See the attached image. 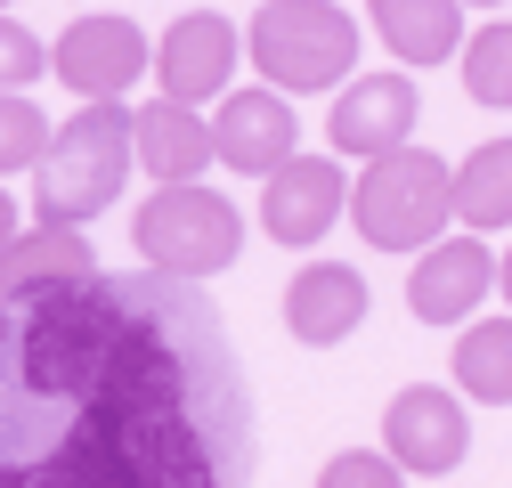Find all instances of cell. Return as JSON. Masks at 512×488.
<instances>
[{"mask_svg":"<svg viewBox=\"0 0 512 488\" xmlns=\"http://www.w3.org/2000/svg\"><path fill=\"white\" fill-rule=\"evenodd\" d=\"M0 9H9V0H0Z\"/></svg>","mask_w":512,"mask_h":488,"instance_id":"28","label":"cell"},{"mask_svg":"<svg viewBox=\"0 0 512 488\" xmlns=\"http://www.w3.org/2000/svg\"><path fill=\"white\" fill-rule=\"evenodd\" d=\"M131 163H139V114L122 106V98L82 106L74 122H57L49 155L33 163V220H41V228H82V220H98V212L122 196Z\"/></svg>","mask_w":512,"mask_h":488,"instance_id":"2","label":"cell"},{"mask_svg":"<svg viewBox=\"0 0 512 488\" xmlns=\"http://www.w3.org/2000/svg\"><path fill=\"white\" fill-rule=\"evenodd\" d=\"M17 236H25V228H17V204H9V188H0V253H9Z\"/></svg>","mask_w":512,"mask_h":488,"instance_id":"24","label":"cell"},{"mask_svg":"<svg viewBox=\"0 0 512 488\" xmlns=\"http://www.w3.org/2000/svg\"><path fill=\"white\" fill-rule=\"evenodd\" d=\"M456 391L480 399V407L512 399V318H472L464 326V342H456Z\"/></svg>","mask_w":512,"mask_h":488,"instance_id":"18","label":"cell"},{"mask_svg":"<svg viewBox=\"0 0 512 488\" xmlns=\"http://www.w3.org/2000/svg\"><path fill=\"white\" fill-rule=\"evenodd\" d=\"M317 488H407V472L382 448H342L326 472H317Z\"/></svg>","mask_w":512,"mask_h":488,"instance_id":"23","label":"cell"},{"mask_svg":"<svg viewBox=\"0 0 512 488\" xmlns=\"http://www.w3.org/2000/svg\"><path fill=\"white\" fill-rule=\"evenodd\" d=\"M0 318H9V301H0Z\"/></svg>","mask_w":512,"mask_h":488,"instance_id":"27","label":"cell"},{"mask_svg":"<svg viewBox=\"0 0 512 488\" xmlns=\"http://www.w3.org/2000/svg\"><path fill=\"white\" fill-rule=\"evenodd\" d=\"M496 293V253L464 228V236H439L431 253H415V277H407V310L423 326H472V310Z\"/></svg>","mask_w":512,"mask_h":488,"instance_id":"12","label":"cell"},{"mask_svg":"<svg viewBox=\"0 0 512 488\" xmlns=\"http://www.w3.org/2000/svg\"><path fill=\"white\" fill-rule=\"evenodd\" d=\"M139 326H131V301L98 293V277L82 293H57V301H33L25 310V383L49 391V399H90L122 358H131Z\"/></svg>","mask_w":512,"mask_h":488,"instance_id":"1","label":"cell"},{"mask_svg":"<svg viewBox=\"0 0 512 488\" xmlns=\"http://www.w3.org/2000/svg\"><path fill=\"white\" fill-rule=\"evenodd\" d=\"M496 285H504V301H512V253H504V261H496Z\"/></svg>","mask_w":512,"mask_h":488,"instance_id":"25","label":"cell"},{"mask_svg":"<svg viewBox=\"0 0 512 488\" xmlns=\"http://www.w3.org/2000/svg\"><path fill=\"white\" fill-rule=\"evenodd\" d=\"M98 277V253L82 228H25L9 253H0V301L9 310H33V301H57V293H82Z\"/></svg>","mask_w":512,"mask_h":488,"instance_id":"13","label":"cell"},{"mask_svg":"<svg viewBox=\"0 0 512 488\" xmlns=\"http://www.w3.org/2000/svg\"><path fill=\"white\" fill-rule=\"evenodd\" d=\"M464 98L472 106H512V17H488L464 41Z\"/></svg>","mask_w":512,"mask_h":488,"instance_id":"20","label":"cell"},{"mask_svg":"<svg viewBox=\"0 0 512 488\" xmlns=\"http://www.w3.org/2000/svg\"><path fill=\"white\" fill-rule=\"evenodd\" d=\"M244 49L261 66L269 90L309 98V90H334L358 66V17L334 9V0H261L244 25Z\"/></svg>","mask_w":512,"mask_h":488,"instance_id":"4","label":"cell"},{"mask_svg":"<svg viewBox=\"0 0 512 488\" xmlns=\"http://www.w3.org/2000/svg\"><path fill=\"white\" fill-rule=\"evenodd\" d=\"M236 57H244V33H236L228 17L187 9V17L155 41V82H163V98H179V106L204 114V98H228Z\"/></svg>","mask_w":512,"mask_h":488,"instance_id":"10","label":"cell"},{"mask_svg":"<svg viewBox=\"0 0 512 488\" xmlns=\"http://www.w3.org/2000/svg\"><path fill=\"white\" fill-rule=\"evenodd\" d=\"M366 17L399 66H447L464 49V0H366Z\"/></svg>","mask_w":512,"mask_h":488,"instance_id":"16","label":"cell"},{"mask_svg":"<svg viewBox=\"0 0 512 488\" xmlns=\"http://www.w3.org/2000/svg\"><path fill=\"white\" fill-rule=\"evenodd\" d=\"M382 456L399 472H456L472 456V415L456 391L439 383H407L391 407H382Z\"/></svg>","mask_w":512,"mask_h":488,"instance_id":"7","label":"cell"},{"mask_svg":"<svg viewBox=\"0 0 512 488\" xmlns=\"http://www.w3.org/2000/svg\"><path fill=\"white\" fill-rule=\"evenodd\" d=\"M366 310H374V293H366V277H358L350 261H301L293 285H285V326H293V342H309V350L350 342V334L366 326Z\"/></svg>","mask_w":512,"mask_h":488,"instance_id":"14","label":"cell"},{"mask_svg":"<svg viewBox=\"0 0 512 488\" xmlns=\"http://www.w3.org/2000/svg\"><path fill=\"white\" fill-rule=\"evenodd\" d=\"M49 114L25 98V90H0V179H9V171H33L41 155H49Z\"/></svg>","mask_w":512,"mask_h":488,"instance_id":"21","label":"cell"},{"mask_svg":"<svg viewBox=\"0 0 512 488\" xmlns=\"http://www.w3.org/2000/svg\"><path fill=\"white\" fill-rule=\"evenodd\" d=\"M456 220L472 236L488 228H512V139H488L456 163Z\"/></svg>","mask_w":512,"mask_h":488,"instance_id":"17","label":"cell"},{"mask_svg":"<svg viewBox=\"0 0 512 488\" xmlns=\"http://www.w3.org/2000/svg\"><path fill=\"white\" fill-rule=\"evenodd\" d=\"M464 9H504V0H464Z\"/></svg>","mask_w":512,"mask_h":488,"instance_id":"26","label":"cell"},{"mask_svg":"<svg viewBox=\"0 0 512 488\" xmlns=\"http://www.w3.org/2000/svg\"><path fill=\"white\" fill-rule=\"evenodd\" d=\"M204 163H212V122L196 106L179 98L139 106V171L155 188H187V179H204Z\"/></svg>","mask_w":512,"mask_h":488,"instance_id":"15","label":"cell"},{"mask_svg":"<svg viewBox=\"0 0 512 488\" xmlns=\"http://www.w3.org/2000/svg\"><path fill=\"white\" fill-rule=\"evenodd\" d=\"M131 244L155 277H220L236 253H244V212L187 179V188H155L139 212H131Z\"/></svg>","mask_w":512,"mask_h":488,"instance_id":"5","label":"cell"},{"mask_svg":"<svg viewBox=\"0 0 512 488\" xmlns=\"http://www.w3.org/2000/svg\"><path fill=\"white\" fill-rule=\"evenodd\" d=\"M49 74V41L25 33L17 17H0V90H33Z\"/></svg>","mask_w":512,"mask_h":488,"instance_id":"22","label":"cell"},{"mask_svg":"<svg viewBox=\"0 0 512 488\" xmlns=\"http://www.w3.org/2000/svg\"><path fill=\"white\" fill-rule=\"evenodd\" d=\"M415 114H423V90L399 66L391 74H350L342 98H334V114H326V147L374 163V155H391V147L415 139Z\"/></svg>","mask_w":512,"mask_h":488,"instance_id":"8","label":"cell"},{"mask_svg":"<svg viewBox=\"0 0 512 488\" xmlns=\"http://www.w3.org/2000/svg\"><path fill=\"white\" fill-rule=\"evenodd\" d=\"M147 66H155L147 33H139L131 17H114V9H98V17H74L66 33L49 41V74L66 82V90H82V106H106V98H122V90H131Z\"/></svg>","mask_w":512,"mask_h":488,"instance_id":"6","label":"cell"},{"mask_svg":"<svg viewBox=\"0 0 512 488\" xmlns=\"http://www.w3.org/2000/svg\"><path fill=\"white\" fill-rule=\"evenodd\" d=\"M350 220L374 253H431L456 220V163H439L431 147L374 155L366 179L350 188Z\"/></svg>","mask_w":512,"mask_h":488,"instance_id":"3","label":"cell"},{"mask_svg":"<svg viewBox=\"0 0 512 488\" xmlns=\"http://www.w3.org/2000/svg\"><path fill=\"white\" fill-rule=\"evenodd\" d=\"M350 212V179H342V155H293L261 179V228L269 244H317L334 220Z\"/></svg>","mask_w":512,"mask_h":488,"instance_id":"9","label":"cell"},{"mask_svg":"<svg viewBox=\"0 0 512 488\" xmlns=\"http://www.w3.org/2000/svg\"><path fill=\"white\" fill-rule=\"evenodd\" d=\"M0 488H122V472H114L82 432H66L41 464H0Z\"/></svg>","mask_w":512,"mask_h":488,"instance_id":"19","label":"cell"},{"mask_svg":"<svg viewBox=\"0 0 512 488\" xmlns=\"http://www.w3.org/2000/svg\"><path fill=\"white\" fill-rule=\"evenodd\" d=\"M301 155V122H293V98L285 90H228L220 114H212V163L244 171V179H269L277 163Z\"/></svg>","mask_w":512,"mask_h":488,"instance_id":"11","label":"cell"}]
</instances>
